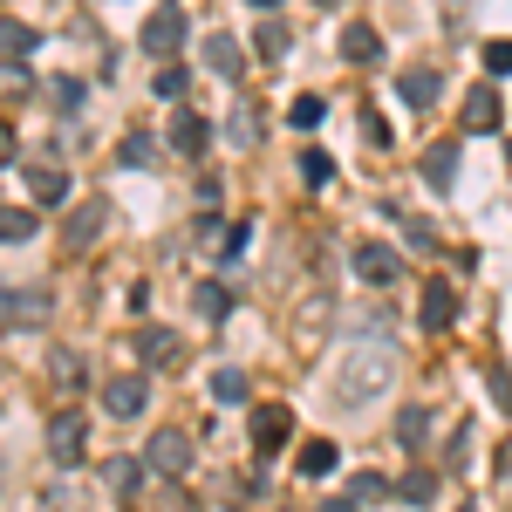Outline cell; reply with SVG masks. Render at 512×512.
I'll use <instances>...</instances> for the list:
<instances>
[{
    "label": "cell",
    "mask_w": 512,
    "mask_h": 512,
    "mask_svg": "<svg viewBox=\"0 0 512 512\" xmlns=\"http://www.w3.org/2000/svg\"><path fill=\"white\" fill-rule=\"evenodd\" d=\"M396 444H403V451H424V444H431V410H424V403H410V410L396 417Z\"/></svg>",
    "instance_id": "obj_22"
},
{
    "label": "cell",
    "mask_w": 512,
    "mask_h": 512,
    "mask_svg": "<svg viewBox=\"0 0 512 512\" xmlns=\"http://www.w3.org/2000/svg\"><path fill=\"white\" fill-rule=\"evenodd\" d=\"M321 7H328V0H321Z\"/></svg>",
    "instance_id": "obj_45"
},
{
    "label": "cell",
    "mask_w": 512,
    "mask_h": 512,
    "mask_svg": "<svg viewBox=\"0 0 512 512\" xmlns=\"http://www.w3.org/2000/svg\"><path fill=\"white\" fill-rule=\"evenodd\" d=\"M35 212L28 205H0V246H21V239H35Z\"/></svg>",
    "instance_id": "obj_24"
},
{
    "label": "cell",
    "mask_w": 512,
    "mask_h": 512,
    "mask_svg": "<svg viewBox=\"0 0 512 512\" xmlns=\"http://www.w3.org/2000/svg\"><path fill=\"white\" fill-rule=\"evenodd\" d=\"M253 7H260V14H280V0H253Z\"/></svg>",
    "instance_id": "obj_42"
},
{
    "label": "cell",
    "mask_w": 512,
    "mask_h": 512,
    "mask_svg": "<svg viewBox=\"0 0 512 512\" xmlns=\"http://www.w3.org/2000/svg\"><path fill=\"white\" fill-rule=\"evenodd\" d=\"M403 239H410L417 253H431V246H437V239H431V226H424V219H403Z\"/></svg>",
    "instance_id": "obj_38"
},
{
    "label": "cell",
    "mask_w": 512,
    "mask_h": 512,
    "mask_svg": "<svg viewBox=\"0 0 512 512\" xmlns=\"http://www.w3.org/2000/svg\"><path fill=\"white\" fill-rule=\"evenodd\" d=\"M396 96H403L410 110H437V96H444V69H431V62L403 69V76H396Z\"/></svg>",
    "instance_id": "obj_8"
},
{
    "label": "cell",
    "mask_w": 512,
    "mask_h": 512,
    "mask_svg": "<svg viewBox=\"0 0 512 512\" xmlns=\"http://www.w3.org/2000/svg\"><path fill=\"white\" fill-rule=\"evenodd\" d=\"M144 472H164V478L192 472V437L185 431H158L151 444H144Z\"/></svg>",
    "instance_id": "obj_5"
},
{
    "label": "cell",
    "mask_w": 512,
    "mask_h": 512,
    "mask_svg": "<svg viewBox=\"0 0 512 512\" xmlns=\"http://www.w3.org/2000/svg\"><path fill=\"white\" fill-rule=\"evenodd\" d=\"M287 437H294V410L287 403H260L253 410V451L274 458V451H287Z\"/></svg>",
    "instance_id": "obj_6"
},
{
    "label": "cell",
    "mask_w": 512,
    "mask_h": 512,
    "mask_svg": "<svg viewBox=\"0 0 512 512\" xmlns=\"http://www.w3.org/2000/svg\"><path fill=\"white\" fill-rule=\"evenodd\" d=\"M110 219H117V212H110V198H82L76 212L62 219V246H69V253H89L96 239L110 233Z\"/></svg>",
    "instance_id": "obj_3"
},
{
    "label": "cell",
    "mask_w": 512,
    "mask_h": 512,
    "mask_svg": "<svg viewBox=\"0 0 512 512\" xmlns=\"http://www.w3.org/2000/svg\"><path fill=\"white\" fill-rule=\"evenodd\" d=\"M294 164H301V185H315V192L328 185V178H335V164H328V151H301Z\"/></svg>",
    "instance_id": "obj_33"
},
{
    "label": "cell",
    "mask_w": 512,
    "mask_h": 512,
    "mask_svg": "<svg viewBox=\"0 0 512 512\" xmlns=\"http://www.w3.org/2000/svg\"><path fill=\"white\" fill-rule=\"evenodd\" d=\"M294 465H301V478H328L335 465H342V451H335V437H308Z\"/></svg>",
    "instance_id": "obj_19"
},
{
    "label": "cell",
    "mask_w": 512,
    "mask_h": 512,
    "mask_svg": "<svg viewBox=\"0 0 512 512\" xmlns=\"http://www.w3.org/2000/svg\"><path fill=\"white\" fill-rule=\"evenodd\" d=\"M362 137H369L376 151H390V123H383V117H362Z\"/></svg>",
    "instance_id": "obj_39"
},
{
    "label": "cell",
    "mask_w": 512,
    "mask_h": 512,
    "mask_svg": "<svg viewBox=\"0 0 512 512\" xmlns=\"http://www.w3.org/2000/svg\"><path fill=\"white\" fill-rule=\"evenodd\" d=\"M0 301H7V280H0Z\"/></svg>",
    "instance_id": "obj_43"
},
{
    "label": "cell",
    "mask_w": 512,
    "mask_h": 512,
    "mask_svg": "<svg viewBox=\"0 0 512 512\" xmlns=\"http://www.w3.org/2000/svg\"><path fill=\"white\" fill-rule=\"evenodd\" d=\"M35 76H28V62L21 55H0V96H28Z\"/></svg>",
    "instance_id": "obj_29"
},
{
    "label": "cell",
    "mask_w": 512,
    "mask_h": 512,
    "mask_svg": "<svg viewBox=\"0 0 512 512\" xmlns=\"http://www.w3.org/2000/svg\"><path fill=\"white\" fill-rule=\"evenodd\" d=\"M321 512H355V499H321Z\"/></svg>",
    "instance_id": "obj_41"
},
{
    "label": "cell",
    "mask_w": 512,
    "mask_h": 512,
    "mask_svg": "<svg viewBox=\"0 0 512 512\" xmlns=\"http://www.w3.org/2000/svg\"><path fill=\"white\" fill-rule=\"evenodd\" d=\"M478 62H485V76H512V41H485Z\"/></svg>",
    "instance_id": "obj_36"
},
{
    "label": "cell",
    "mask_w": 512,
    "mask_h": 512,
    "mask_svg": "<svg viewBox=\"0 0 512 512\" xmlns=\"http://www.w3.org/2000/svg\"><path fill=\"white\" fill-rule=\"evenodd\" d=\"M212 403H226V410L246 403V369H233V362H226V369H212Z\"/></svg>",
    "instance_id": "obj_27"
},
{
    "label": "cell",
    "mask_w": 512,
    "mask_h": 512,
    "mask_svg": "<svg viewBox=\"0 0 512 512\" xmlns=\"http://www.w3.org/2000/svg\"><path fill=\"white\" fill-rule=\"evenodd\" d=\"M390 376H396L390 342L362 335V342L335 362V403H342V410H362V403H376V396H383V383H390Z\"/></svg>",
    "instance_id": "obj_1"
},
{
    "label": "cell",
    "mask_w": 512,
    "mask_h": 512,
    "mask_svg": "<svg viewBox=\"0 0 512 512\" xmlns=\"http://www.w3.org/2000/svg\"><path fill=\"white\" fill-rule=\"evenodd\" d=\"M48 383H55L62 396H76L82 390V355L76 349H55V355H48Z\"/></svg>",
    "instance_id": "obj_23"
},
{
    "label": "cell",
    "mask_w": 512,
    "mask_h": 512,
    "mask_svg": "<svg viewBox=\"0 0 512 512\" xmlns=\"http://www.w3.org/2000/svg\"><path fill=\"white\" fill-rule=\"evenodd\" d=\"M103 485H110V499H137L144 465H137V458H110V465H103Z\"/></svg>",
    "instance_id": "obj_21"
},
{
    "label": "cell",
    "mask_w": 512,
    "mask_h": 512,
    "mask_svg": "<svg viewBox=\"0 0 512 512\" xmlns=\"http://www.w3.org/2000/svg\"><path fill=\"white\" fill-rule=\"evenodd\" d=\"M506 158H512V144H506Z\"/></svg>",
    "instance_id": "obj_44"
},
{
    "label": "cell",
    "mask_w": 512,
    "mask_h": 512,
    "mask_svg": "<svg viewBox=\"0 0 512 512\" xmlns=\"http://www.w3.org/2000/svg\"><path fill=\"white\" fill-rule=\"evenodd\" d=\"M403 499H410V506H431V499H437V472H431V465H417V472L403 478Z\"/></svg>",
    "instance_id": "obj_30"
},
{
    "label": "cell",
    "mask_w": 512,
    "mask_h": 512,
    "mask_svg": "<svg viewBox=\"0 0 512 512\" xmlns=\"http://www.w3.org/2000/svg\"><path fill=\"white\" fill-rule=\"evenodd\" d=\"M192 315L198 321H226L233 315V287H226V280H198L192 287Z\"/></svg>",
    "instance_id": "obj_17"
},
{
    "label": "cell",
    "mask_w": 512,
    "mask_h": 512,
    "mask_svg": "<svg viewBox=\"0 0 512 512\" xmlns=\"http://www.w3.org/2000/svg\"><path fill=\"white\" fill-rule=\"evenodd\" d=\"M499 123H506L499 89H492V82H478L472 96H465V130H472V137H485V130H499Z\"/></svg>",
    "instance_id": "obj_12"
},
{
    "label": "cell",
    "mask_w": 512,
    "mask_h": 512,
    "mask_svg": "<svg viewBox=\"0 0 512 512\" xmlns=\"http://www.w3.org/2000/svg\"><path fill=\"white\" fill-rule=\"evenodd\" d=\"M226 137L253 151V144H260V117H253V110H233V117H226Z\"/></svg>",
    "instance_id": "obj_34"
},
{
    "label": "cell",
    "mask_w": 512,
    "mask_h": 512,
    "mask_svg": "<svg viewBox=\"0 0 512 512\" xmlns=\"http://www.w3.org/2000/svg\"><path fill=\"white\" fill-rule=\"evenodd\" d=\"M41 35L28 28V21H14V14H0V55H35Z\"/></svg>",
    "instance_id": "obj_25"
},
{
    "label": "cell",
    "mask_w": 512,
    "mask_h": 512,
    "mask_svg": "<svg viewBox=\"0 0 512 512\" xmlns=\"http://www.w3.org/2000/svg\"><path fill=\"white\" fill-rule=\"evenodd\" d=\"M205 69L219 82H239L246 76V55H239V41L233 35H205Z\"/></svg>",
    "instance_id": "obj_14"
},
{
    "label": "cell",
    "mask_w": 512,
    "mask_h": 512,
    "mask_svg": "<svg viewBox=\"0 0 512 512\" xmlns=\"http://www.w3.org/2000/svg\"><path fill=\"white\" fill-rule=\"evenodd\" d=\"M137 48H144V55H158V62H171V55L185 48V14H178L171 0H164L158 14H144V28H137Z\"/></svg>",
    "instance_id": "obj_4"
},
{
    "label": "cell",
    "mask_w": 512,
    "mask_h": 512,
    "mask_svg": "<svg viewBox=\"0 0 512 512\" xmlns=\"http://www.w3.org/2000/svg\"><path fill=\"white\" fill-rule=\"evenodd\" d=\"M253 48H260V55H267V62H280V55H287V28H280L274 14H267V21H260V35H253Z\"/></svg>",
    "instance_id": "obj_32"
},
{
    "label": "cell",
    "mask_w": 512,
    "mask_h": 512,
    "mask_svg": "<svg viewBox=\"0 0 512 512\" xmlns=\"http://www.w3.org/2000/svg\"><path fill=\"white\" fill-rule=\"evenodd\" d=\"M48 96H55L62 110H82V82L76 76H55V82H48Z\"/></svg>",
    "instance_id": "obj_37"
},
{
    "label": "cell",
    "mask_w": 512,
    "mask_h": 512,
    "mask_svg": "<svg viewBox=\"0 0 512 512\" xmlns=\"http://www.w3.org/2000/svg\"><path fill=\"white\" fill-rule=\"evenodd\" d=\"M417 315H424V328H431V335H437V328H451V321H458V287H451V280H431Z\"/></svg>",
    "instance_id": "obj_15"
},
{
    "label": "cell",
    "mask_w": 512,
    "mask_h": 512,
    "mask_svg": "<svg viewBox=\"0 0 512 512\" xmlns=\"http://www.w3.org/2000/svg\"><path fill=\"white\" fill-rule=\"evenodd\" d=\"M355 274H362V287H396L403 280V260H396L383 239H362L355 246Z\"/></svg>",
    "instance_id": "obj_7"
},
{
    "label": "cell",
    "mask_w": 512,
    "mask_h": 512,
    "mask_svg": "<svg viewBox=\"0 0 512 512\" xmlns=\"http://www.w3.org/2000/svg\"><path fill=\"white\" fill-rule=\"evenodd\" d=\"M144 403H151V383L144 376H110L103 383V410L110 417H144Z\"/></svg>",
    "instance_id": "obj_9"
},
{
    "label": "cell",
    "mask_w": 512,
    "mask_h": 512,
    "mask_svg": "<svg viewBox=\"0 0 512 512\" xmlns=\"http://www.w3.org/2000/svg\"><path fill=\"white\" fill-rule=\"evenodd\" d=\"M123 164H130V171H151V164H158V137H144V130H130V137H123V151H117Z\"/></svg>",
    "instance_id": "obj_28"
},
{
    "label": "cell",
    "mask_w": 512,
    "mask_h": 512,
    "mask_svg": "<svg viewBox=\"0 0 512 512\" xmlns=\"http://www.w3.org/2000/svg\"><path fill=\"white\" fill-rule=\"evenodd\" d=\"M424 185L431 192H451L458 185V144H431L424 151Z\"/></svg>",
    "instance_id": "obj_18"
},
{
    "label": "cell",
    "mask_w": 512,
    "mask_h": 512,
    "mask_svg": "<svg viewBox=\"0 0 512 512\" xmlns=\"http://www.w3.org/2000/svg\"><path fill=\"white\" fill-rule=\"evenodd\" d=\"M342 55H349L355 69H369V62H383V35H376L369 21H349V28H342Z\"/></svg>",
    "instance_id": "obj_16"
},
{
    "label": "cell",
    "mask_w": 512,
    "mask_h": 512,
    "mask_svg": "<svg viewBox=\"0 0 512 512\" xmlns=\"http://www.w3.org/2000/svg\"><path fill=\"white\" fill-rule=\"evenodd\" d=\"M21 178H28L35 205H69V171H62V164H28Z\"/></svg>",
    "instance_id": "obj_13"
},
{
    "label": "cell",
    "mask_w": 512,
    "mask_h": 512,
    "mask_svg": "<svg viewBox=\"0 0 512 512\" xmlns=\"http://www.w3.org/2000/svg\"><path fill=\"white\" fill-rule=\"evenodd\" d=\"M349 499H355V506H376V499H390V478L362 472V478H355V485H349Z\"/></svg>",
    "instance_id": "obj_35"
},
{
    "label": "cell",
    "mask_w": 512,
    "mask_h": 512,
    "mask_svg": "<svg viewBox=\"0 0 512 512\" xmlns=\"http://www.w3.org/2000/svg\"><path fill=\"white\" fill-rule=\"evenodd\" d=\"M14 151H21V137H14V123L0 117V164H14Z\"/></svg>",
    "instance_id": "obj_40"
},
{
    "label": "cell",
    "mask_w": 512,
    "mask_h": 512,
    "mask_svg": "<svg viewBox=\"0 0 512 512\" xmlns=\"http://www.w3.org/2000/svg\"><path fill=\"white\" fill-rule=\"evenodd\" d=\"M321 117H328V103H321V96H294V110H287L294 130H321Z\"/></svg>",
    "instance_id": "obj_31"
},
{
    "label": "cell",
    "mask_w": 512,
    "mask_h": 512,
    "mask_svg": "<svg viewBox=\"0 0 512 512\" xmlns=\"http://www.w3.org/2000/svg\"><path fill=\"white\" fill-rule=\"evenodd\" d=\"M137 355H144L151 369H171V362H178V335H171V328H144V335H137Z\"/></svg>",
    "instance_id": "obj_20"
},
{
    "label": "cell",
    "mask_w": 512,
    "mask_h": 512,
    "mask_svg": "<svg viewBox=\"0 0 512 512\" xmlns=\"http://www.w3.org/2000/svg\"><path fill=\"white\" fill-rule=\"evenodd\" d=\"M185 89H192V76H185L178 62H158V76H151V96H158V103H185Z\"/></svg>",
    "instance_id": "obj_26"
},
{
    "label": "cell",
    "mask_w": 512,
    "mask_h": 512,
    "mask_svg": "<svg viewBox=\"0 0 512 512\" xmlns=\"http://www.w3.org/2000/svg\"><path fill=\"white\" fill-rule=\"evenodd\" d=\"M82 417L76 410H62V417H48V458H55V465H76L82 458Z\"/></svg>",
    "instance_id": "obj_11"
},
{
    "label": "cell",
    "mask_w": 512,
    "mask_h": 512,
    "mask_svg": "<svg viewBox=\"0 0 512 512\" xmlns=\"http://www.w3.org/2000/svg\"><path fill=\"white\" fill-rule=\"evenodd\" d=\"M171 151H178V158H205V151H212V123L198 117V110H178V117H171Z\"/></svg>",
    "instance_id": "obj_10"
},
{
    "label": "cell",
    "mask_w": 512,
    "mask_h": 512,
    "mask_svg": "<svg viewBox=\"0 0 512 512\" xmlns=\"http://www.w3.org/2000/svg\"><path fill=\"white\" fill-rule=\"evenodd\" d=\"M48 321H55V294H48V287H7V301H0V328H21V335H28V328H48Z\"/></svg>",
    "instance_id": "obj_2"
}]
</instances>
